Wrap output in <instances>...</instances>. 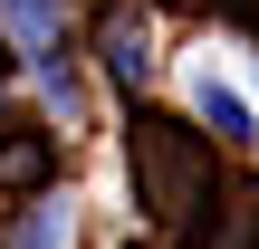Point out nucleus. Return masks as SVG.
<instances>
[{
  "mask_svg": "<svg viewBox=\"0 0 259 249\" xmlns=\"http://www.w3.org/2000/svg\"><path fill=\"white\" fill-rule=\"evenodd\" d=\"M0 19L19 29V48H29L38 67H58V29H67V19H58V0H0Z\"/></svg>",
  "mask_w": 259,
  "mask_h": 249,
  "instance_id": "2",
  "label": "nucleus"
},
{
  "mask_svg": "<svg viewBox=\"0 0 259 249\" xmlns=\"http://www.w3.org/2000/svg\"><path fill=\"white\" fill-rule=\"evenodd\" d=\"M19 249H67V202H38V221L19 230Z\"/></svg>",
  "mask_w": 259,
  "mask_h": 249,
  "instance_id": "4",
  "label": "nucleus"
},
{
  "mask_svg": "<svg viewBox=\"0 0 259 249\" xmlns=\"http://www.w3.org/2000/svg\"><path fill=\"white\" fill-rule=\"evenodd\" d=\"M38 163H48V144H38V134H29V144H10V154H0V182H29V173H38Z\"/></svg>",
  "mask_w": 259,
  "mask_h": 249,
  "instance_id": "5",
  "label": "nucleus"
},
{
  "mask_svg": "<svg viewBox=\"0 0 259 249\" xmlns=\"http://www.w3.org/2000/svg\"><path fill=\"white\" fill-rule=\"evenodd\" d=\"M192 106H202V125H221V144H250V106H240V96H231L211 67L192 77Z\"/></svg>",
  "mask_w": 259,
  "mask_h": 249,
  "instance_id": "3",
  "label": "nucleus"
},
{
  "mask_svg": "<svg viewBox=\"0 0 259 249\" xmlns=\"http://www.w3.org/2000/svg\"><path fill=\"white\" fill-rule=\"evenodd\" d=\"M96 48H106V77H115V86H144V77H154V38H144V19H125V10H115Z\"/></svg>",
  "mask_w": 259,
  "mask_h": 249,
  "instance_id": "1",
  "label": "nucleus"
}]
</instances>
